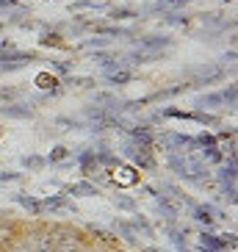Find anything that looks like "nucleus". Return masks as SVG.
<instances>
[{"label": "nucleus", "mask_w": 238, "mask_h": 252, "mask_svg": "<svg viewBox=\"0 0 238 252\" xmlns=\"http://www.w3.org/2000/svg\"><path fill=\"white\" fill-rule=\"evenodd\" d=\"M169 166L175 169L178 178H183L186 183H194V186H205L210 178L208 163L197 161L191 153H186V156H169Z\"/></svg>", "instance_id": "f257e3e1"}, {"label": "nucleus", "mask_w": 238, "mask_h": 252, "mask_svg": "<svg viewBox=\"0 0 238 252\" xmlns=\"http://www.w3.org/2000/svg\"><path fill=\"white\" fill-rule=\"evenodd\" d=\"M50 244H53V252H86L83 233L75 227H67V224L50 227Z\"/></svg>", "instance_id": "f03ea898"}, {"label": "nucleus", "mask_w": 238, "mask_h": 252, "mask_svg": "<svg viewBox=\"0 0 238 252\" xmlns=\"http://www.w3.org/2000/svg\"><path fill=\"white\" fill-rule=\"evenodd\" d=\"M78 208H75V202L69 200L67 194H50V197H45L42 200V214H75Z\"/></svg>", "instance_id": "7ed1b4c3"}, {"label": "nucleus", "mask_w": 238, "mask_h": 252, "mask_svg": "<svg viewBox=\"0 0 238 252\" xmlns=\"http://www.w3.org/2000/svg\"><path fill=\"white\" fill-rule=\"evenodd\" d=\"M191 216H194V222L205 224V230H208V227H213V224L222 219V211L213 208L210 202H194V205H191Z\"/></svg>", "instance_id": "20e7f679"}, {"label": "nucleus", "mask_w": 238, "mask_h": 252, "mask_svg": "<svg viewBox=\"0 0 238 252\" xmlns=\"http://www.w3.org/2000/svg\"><path fill=\"white\" fill-rule=\"evenodd\" d=\"M147 191L155 197V205H158V214L164 216L169 224H175L178 222V216H180V208H178V202L175 200H169L166 194H158V189H152V186H147Z\"/></svg>", "instance_id": "39448f33"}, {"label": "nucleus", "mask_w": 238, "mask_h": 252, "mask_svg": "<svg viewBox=\"0 0 238 252\" xmlns=\"http://www.w3.org/2000/svg\"><path fill=\"white\" fill-rule=\"evenodd\" d=\"M125 156L130 158L139 169H152V166H155V161H152V156H149V147H127Z\"/></svg>", "instance_id": "423d86ee"}, {"label": "nucleus", "mask_w": 238, "mask_h": 252, "mask_svg": "<svg viewBox=\"0 0 238 252\" xmlns=\"http://www.w3.org/2000/svg\"><path fill=\"white\" fill-rule=\"evenodd\" d=\"M64 194L67 197H97L100 194V189H97V183H91V180H78V183H72V186H67L64 189Z\"/></svg>", "instance_id": "0eeeda50"}, {"label": "nucleus", "mask_w": 238, "mask_h": 252, "mask_svg": "<svg viewBox=\"0 0 238 252\" xmlns=\"http://www.w3.org/2000/svg\"><path fill=\"white\" fill-rule=\"evenodd\" d=\"M108 178H111L117 186H133V183H139V172H136L133 166H119L117 163Z\"/></svg>", "instance_id": "6e6552de"}, {"label": "nucleus", "mask_w": 238, "mask_h": 252, "mask_svg": "<svg viewBox=\"0 0 238 252\" xmlns=\"http://www.w3.org/2000/svg\"><path fill=\"white\" fill-rule=\"evenodd\" d=\"M111 227H114V236L122 238L125 244H139V236H136V230L130 227V222H122V219H117Z\"/></svg>", "instance_id": "1a4fd4ad"}, {"label": "nucleus", "mask_w": 238, "mask_h": 252, "mask_svg": "<svg viewBox=\"0 0 238 252\" xmlns=\"http://www.w3.org/2000/svg\"><path fill=\"white\" fill-rule=\"evenodd\" d=\"M14 200L20 202V205H23L30 216H42V200H33L30 194H17Z\"/></svg>", "instance_id": "9d476101"}, {"label": "nucleus", "mask_w": 238, "mask_h": 252, "mask_svg": "<svg viewBox=\"0 0 238 252\" xmlns=\"http://www.w3.org/2000/svg\"><path fill=\"white\" fill-rule=\"evenodd\" d=\"M111 202H114V208H119V211H127V214H136V211H139L136 200H133V197H127V194H114Z\"/></svg>", "instance_id": "9b49d317"}, {"label": "nucleus", "mask_w": 238, "mask_h": 252, "mask_svg": "<svg viewBox=\"0 0 238 252\" xmlns=\"http://www.w3.org/2000/svg\"><path fill=\"white\" fill-rule=\"evenodd\" d=\"M130 227L136 230V236L142 233L144 238H155V230H152V224H149L144 216H133V219H130Z\"/></svg>", "instance_id": "f8f14e48"}, {"label": "nucleus", "mask_w": 238, "mask_h": 252, "mask_svg": "<svg viewBox=\"0 0 238 252\" xmlns=\"http://www.w3.org/2000/svg\"><path fill=\"white\" fill-rule=\"evenodd\" d=\"M200 247H205V250H224V241L219 236H213V233H208V230H202L200 233Z\"/></svg>", "instance_id": "ddd939ff"}, {"label": "nucleus", "mask_w": 238, "mask_h": 252, "mask_svg": "<svg viewBox=\"0 0 238 252\" xmlns=\"http://www.w3.org/2000/svg\"><path fill=\"white\" fill-rule=\"evenodd\" d=\"M86 230H89L91 236H97V241H103V244H117V236H114L111 230H103V227H97V224H89Z\"/></svg>", "instance_id": "4468645a"}, {"label": "nucleus", "mask_w": 238, "mask_h": 252, "mask_svg": "<svg viewBox=\"0 0 238 252\" xmlns=\"http://www.w3.org/2000/svg\"><path fill=\"white\" fill-rule=\"evenodd\" d=\"M14 236H17V227H14V224L6 222V219H0V247H6Z\"/></svg>", "instance_id": "2eb2a0df"}, {"label": "nucleus", "mask_w": 238, "mask_h": 252, "mask_svg": "<svg viewBox=\"0 0 238 252\" xmlns=\"http://www.w3.org/2000/svg\"><path fill=\"white\" fill-rule=\"evenodd\" d=\"M222 186V197L227 202H236V180H219Z\"/></svg>", "instance_id": "dca6fc26"}, {"label": "nucleus", "mask_w": 238, "mask_h": 252, "mask_svg": "<svg viewBox=\"0 0 238 252\" xmlns=\"http://www.w3.org/2000/svg\"><path fill=\"white\" fill-rule=\"evenodd\" d=\"M64 158H69V150H67V147H56L50 156L45 158V161H47V163H61Z\"/></svg>", "instance_id": "f3484780"}, {"label": "nucleus", "mask_w": 238, "mask_h": 252, "mask_svg": "<svg viewBox=\"0 0 238 252\" xmlns=\"http://www.w3.org/2000/svg\"><path fill=\"white\" fill-rule=\"evenodd\" d=\"M23 163H25V166H28V169H42V166H45V158H39V156H25L23 158Z\"/></svg>", "instance_id": "a211bd4d"}, {"label": "nucleus", "mask_w": 238, "mask_h": 252, "mask_svg": "<svg viewBox=\"0 0 238 252\" xmlns=\"http://www.w3.org/2000/svg\"><path fill=\"white\" fill-rule=\"evenodd\" d=\"M23 175L20 172H0V183H14V180H20Z\"/></svg>", "instance_id": "6ab92c4d"}, {"label": "nucleus", "mask_w": 238, "mask_h": 252, "mask_svg": "<svg viewBox=\"0 0 238 252\" xmlns=\"http://www.w3.org/2000/svg\"><path fill=\"white\" fill-rule=\"evenodd\" d=\"M3 117H30V111H25V108H3Z\"/></svg>", "instance_id": "aec40b11"}, {"label": "nucleus", "mask_w": 238, "mask_h": 252, "mask_svg": "<svg viewBox=\"0 0 238 252\" xmlns=\"http://www.w3.org/2000/svg\"><path fill=\"white\" fill-rule=\"evenodd\" d=\"M111 81L114 83H125V81H130V72H117V75H111Z\"/></svg>", "instance_id": "412c9836"}, {"label": "nucleus", "mask_w": 238, "mask_h": 252, "mask_svg": "<svg viewBox=\"0 0 238 252\" xmlns=\"http://www.w3.org/2000/svg\"><path fill=\"white\" fill-rule=\"evenodd\" d=\"M53 78H47V75H39V86H53Z\"/></svg>", "instance_id": "4be33fe9"}, {"label": "nucleus", "mask_w": 238, "mask_h": 252, "mask_svg": "<svg viewBox=\"0 0 238 252\" xmlns=\"http://www.w3.org/2000/svg\"><path fill=\"white\" fill-rule=\"evenodd\" d=\"M147 252H164V250H158V247H149V250Z\"/></svg>", "instance_id": "5701e85b"}, {"label": "nucleus", "mask_w": 238, "mask_h": 252, "mask_svg": "<svg viewBox=\"0 0 238 252\" xmlns=\"http://www.w3.org/2000/svg\"><path fill=\"white\" fill-rule=\"evenodd\" d=\"M200 252H219V250H205V247H200Z\"/></svg>", "instance_id": "b1692460"}, {"label": "nucleus", "mask_w": 238, "mask_h": 252, "mask_svg": "<svg viewBox=\"0 0 238 252\" xmlns=\"http://www.w3.org/2000/svg\"><path fill=\"white\" fill-rule=\"evenodd\" d=\"M0 252H6V247H0Z\"/></svg>", "instance_id": "393cba45"}, {"label": "nucleus", "mask_w": 238, "mask_h": 252, "mask_svg": "<svg viewBox=\"0 0 238 252\" xmlns=\"http://www.w3.org/2000/svg\"><path fill=\"white\" fill-rule=\"evenodd\" d=\"M42 252H53V250H42Z\"/></svg>", "instance_id": "a878e982"}]
</instances>
